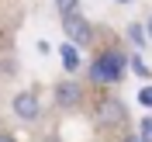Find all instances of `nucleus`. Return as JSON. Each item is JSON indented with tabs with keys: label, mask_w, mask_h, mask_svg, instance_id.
<instances>
[{
	"label": "nucleus",
	"mask_w": 152,
	"mask_h": 142,
	"mask_svg": "<svg viewBox=\"0 0 152 142\" xmlns=\"http://www.w3.org/2000/svg\"><path fill=\"white\" fill-rule=\"evenodd\" d=\"M128 38H132L135 45H145V38H149V35H145L142 24H128Z\"/></svg>",
	"instance_id": "8"
},
{
	"label": "nucleus",
	"mask_w": 152,
	"mask_h": 142,
	"mask_svg": "<svg viewBox=\"0 0 152 142\" xmlns=\"http://www.w3.org/2000/svg\"><path fill=\"white\" fill-rule=\"evenodd\" d=\"M121 142H142V139H138V135H124Z\"/></svg>",
	"instance_id": "13"
},
{
	"label": "nucleus",
	"mask_w": 152,
	"mask_h": 142,
	"mask_svg": "<svg viewBox=\"0 0 152 142\" xmlns=\"http://www.w3.org/2000/svg\"><path fill=\"white\" fill-rule=\"evenodd\" d=\"M56 7H59V18H62V14H73V10H80V0H56Z\"/></svg>",
	"instance_id": "9"
},
{
	"label": "nucleus",
	"mask_w": 152,
	"mask_h": 142,
	"mask_svg": "<svg viewBox=\"0 0 152 142\" xmlns=\"http://www.w3.org/2000/svg\"><path fill=\"white\" fill-rule=\"evenodd\" d=\"M138 139H142V142H152V114H145L142 121H138Z\"/></svg>",
	"instance_id": "7"
},
{
	"label": "nucleus",
	"mask_w": 152,
	"mask_h": 142,
	"mask_svg": "<svg viewBox=\"0 0 152 142\" xmlns=\"http://www.w3.org/2000/svg\"><path fill=\"white\" fill-rule=\"evenodd\" d=\"M59 59H62V66H66L69 73H76V69H80V52H76L73 42H66V45L59 49Z\"/></svg>",
	"instance_id": "6"
},
{
	"label": "nucleus",
	"mask_w": 152,
	"mask_h": 142,
	"mask_svg": "<svg viewBox=\"0 0 152 142\" xmlns=\"http://www.w3.org/2000/svg\"><path fill=\"white\" fill-rule=\"evenodd\" d=\"M0 142H18L14 135H7V132H0Z\"/></svg>",
	"instance_id": "12"
},
{
	"label": "nucleus",
	"mask_w": 152,
	"mask_h": 142,
	"mask_svg": "<svg viewBox=\"0 0 152 142\" xmlns=\"http://www.w3.org/2000/svg\"><path fill=\"white\" fill-rule=\"evenodd\" d=\"M128 73V56L121 49H100L90 66H86V80L90 83H100V87H111V83H121V76Z\"/></svg>",
	"instance_id": "1"
},
{
	"label": "nucleus",
	"mask_w": 152,
	"mask_h": 142,
	"mask_svg": "<svg viewBox=\"0 0 152 142\" xmlns=\"http://www.w3.org/2000/svg\"><path fill=\"white\" fill-rule=\"evenodd\" d=\"M121 4H132V0H121Z\"/></svg>",
	"instance_id": "15"
},
{
	"label": "nucleus",
	"mask_w": 152,
	"mask_h": 142,
	"mask_svg": "<svg viewBox=\"0 0 152 142\" xmlns=\"http://www.w3.org/2000/svg\"><path fill=\"white\" fill-rule=\"evenodd\" d=\"M145 35H149V38H152V18H149V28H145Z\"/></svg>",
	"instance_id": "14"
},
{
	"label": "nucleus",
	"mask_w": 152,
	"mask_h": 142,
	"mask_svg": "<svg viewBox=\"0 0 152 142\" xmlns=\"http://www.w3.org/2000/svg\"><path fill=\"white\" fill-rule=\"evenodd\" d=\"M10 107H14V114H18L21 121H28V125L42 118V101H38L35 90H21V94H14Z\"/></svg>",
	"instance_id": "4"
},
{
	"label": "nucleus",
	"mask_w": 152,
	"mask_h": 142,
	"mask_svg": "<svg viewBox=\"0 0 152 142\" xmlns=\"http://www.w3.org/2000/svg\"><path fill=\"white\" fill-rule=\"evenodd\" d=\"M62 31H66V38L73 45H90V42H94V24H90L80 10L62 14Z\"/></svg>",
	"instance_id": "2"
},
{
	"label": "nucleus",
	"mask_w": 152,
	"mask_h": 142,
	"mask_svg": "<svg viewBox=\"0 0 152 142\" xmlns=\"http://www.w3.org/2000/svg\"><path fill=\"white\" fill-rule=\"evenodd\" d=\"M128 66H132L138 76H145V80H149V66H145V63H142L138 56H128Z\"/></svg>",
	"instance_id": "10"
},
{
	"label": "nucleus",
	"mask_w": 152,
	"mask_h": 142,
	"mask_svg": "<svg viewBox=\"0 0 152 142\" xmlns=\"http://www.w3.org/2000/svg\"><path fill=\"white\" fill-rule=\"evenodd\" d=\"M56 104L62 107V111L80 107V104H83V87L76 83V80H62V83L56 87Z\"/></svg>",
	"instance_id": "5"
},
{
	"label": "nucleus",
	"mask_w": 152,
	"mask_h": 142,
	"mask_svg": "<svg viewBox=\"0 0 152 142\" xmlns=\"http://www.w3.org/2000/svg\"><path fill=\"white\" fill-rule=\"evenodd\" d=\"M124 121H128L124 101H118V97L97 101V125H100V128H118V125H124Z\"/></svg>",
	"instance_id": "3"
},
{
	"label": "nucleus",
	"mask_w": 152,
	"mask_h": 142,
	"mask_svg": "<svg viewBox=\"0 0 152 142\" xmlns=\"http://www.w3.org/2000/svg\"><path fill=\"white\" fill-rule=\"evenodd\" d=\"M138 101H142V107H152V87H142L138 90Z\"/></svg>",
	"instance_id": "11"
}]
</instances>
